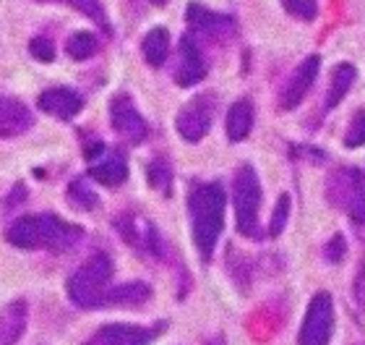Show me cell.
Segmentation results:
<instances>
[{"label": "cell", "mask_w": 365, "mask_h": 345, "mask_svg": "<svg viewBox=\"0 0 365 345\" xmlns=\"http://www.w3.org/2000/svg\"><path fill=\"white\" fill-rule=\"evenodd\" d=\"M225 204H227V194H225L220 181L196 184L188 194L193 244H196L204 261L212 259L217 241L222 236V228H225Z\"/></svg>", "instance_id": "1"}, {"label": "cell", "mask_w": 365, "mask_h": 345, "mask_svg": "<svg viewBox=\"0 0 365 345\" xmlns=\"http://www.w3.org/2000/svg\"><path fill=\"white\" fill-rule=\"evenodd\" d=\"M8 241L19 249H50V251H68L84 238V228L58 215H24L8 228Z\"/></svg>", "instance_id": "2"}, {"label": "cell", "mask_w": 365, "mask_h": 345, "mask_svg": "<svg viewBox=\"0 0 365 345\" xmlns=\"http://www.w3.org/2000/svg\"><path fill=\"white\" fill-rule=\"evenodd\" d=\"M110 280H113V259L102 251L94 254L71 275L68 299L81 309H97Z\"/></svg>", "instance_id": "3"}, {"label": "cell", "mask_w": 365, "mask_h": 345, "mask_svg": "<svg viewBox=\"0 0 365 345\" xmlns=\"http://www.w3.org/2000/svg\"><path fill=\"white\" fill-rule=\"evenodd\" d=\"M232 201H235V223L237 233L245 238H259V207H261V181L251 165L235 173L232 181Z\"/></svg>", "instance_id": "4"}, {"label": "cell", "mask_w": 365, "mask_h": 345, "mask_svg": "<svg viewBox=\"0 0 365 345\" xmlns=\"http://www.w3.org/2000/svg\"><path fill=\"white\" fill-rule=\"evenodd\" d=\"M327 196L344 209L355 225H365V173L358 168H339L327 181Z\"/></svg>", "instance_id": "5"}, {"label": "cell", "mask_w": 365, "mask_h": 345, "mask_svg": "<svg viewBox=\"0 0 365 345\" xmlns=\"http://www.w3.org/2000/svg\"><path fill=\"white\" fill-rule=\"evenodd\" d=\"M334 335V301L329 293H316L308 304L297 345H329Z\"/></svg>", "instance_id": "6"}, {"label": "cell", "mask_w": 365, "mask_h": 345, "mask_svg": "<svg viewBox=\"0 0 365 345\" xmlns=\"http://www.w3.org/2000/svg\"><path fill=\"white\" fill-rule=\"evenodd\" d=\"M214 113H217V97L214 94H196L193 100L185 105V108L178 113L175 129L185 141L196 144L209 134L214 121Z\"/></svg>", "instance_id": "7"}, {"label": "cell", "mask_w": 365, "mask_h": 345, "mask_svg": "<svg viewBox=\"0 0 365 345\" xmlns=\"http://www.w3.org/2000/svg\"><path fill=\"white\" fill-rule=\"evenodd\" d=\"M185 19H188L190 29L201 34L209 42H217V45H225L235 37V19L227 14H214L209 8H204L201 3H190L185 8Z\"/></svg>", "instance_id": "8"}, {"label": "cell", "mask_w": 365, "mask_h": 345, "mask_svg": "<svg viewBox=\"0 0 365 345\" xmlns=\"http://www.w3.org/2000/svg\"><path fill=\"white\" fill-rule=\"evenodd\" d=\"M110 121H113L115 134L128 141V144H141L149 134V126H146L144 115L138 113V108L133 105L128 94H118L110 102Z\"/></svg>", "instance_id": "9"}, {"label": "cell", "mask_w": 365, "mask_h": 345, "mask_svg": "<svg viewBox=\"0 0 365 345\" xmlns=\"http://www.w3.org/2000/svg\"><path fill=\"white\" fill-rule=\"evenodd\" d=\"M165 324L141 327V324H105L84 345H152Z\"/></svg>", "instance_id": "10"}, {"label": "cell", "mask_w": 365, "mask_h": 345, "mask_svg": "<svg viewBox=\"0 0 365 345\" xmlns=\"http://www.w3.org/2000/svg\"><path fill=\"white\" fill-rule=\"evenodd\" d=\"M319 69H321L319 55H308V58L297 66L295 74L289 76V81L284 84V89H282L279 110H295L297 105L305 100V94L311 92L313 81L319 76Z\"/></svg>", "instance_id": "11"}, {"label": "cell", "mask_w": 365, "mask_h": 345, "mask_svg": "<svg viewBox=\"0 0 365 345\" xmlns=\"http://www.w3.org/2000/svg\"><path fill=\"white\" fill-rule=\"evenodd\" d=\"M37 105L42 113L53 115V118H61V121H71L73 115H78L84 110V100L81 94H76L68 86H55V89H47L37 97Z\"/></svg>", "instance_id": "12"}, {"label": "cell", "mask_w": 365, "mask_h": 345, "mask_svg": "<svg viewBox=\"0 0 365 345\" xmlns=\"http://www.w3.org/2000/svg\"><path fill=\"white\" fill-rule=\"evenodd\" d=\"M206 76V61L201 55V47L190 34H182L180 39V66L175 71V81L180 86H193Z\"/></svg>", "instance_id": "13"}, {"label": "cell", "mask_w": 365, "mask_h": 345, "mask_svg": "<svg viewBox=\"0 0 365 345\" xmlns=\"http://www.w3.org/2000/svg\"><path fill=\"white\" fill-rule=\"evenodd\" d=\"M31 113L21 100L14 97H0V139L19 136L24 131L31 129Z\"/></svg>", "instance_id": "14"}, {"label": "cell", "mask_w": 365, "mask_h": 345, "mask_svg": "<svg viewBox=\"0 0 365 345\" xmlns=\"http://www.w3.org/2000/svg\"><path fill=\"white\" fill-rule=\"evenodd\" d=\"M118 230H120V236L125 238L130 246H136L141 251H152L160 256V236H157L154 225H149L146 220L123 217V220H118Z\"/></svg>", "instance_id": "15"}, {"label": "cell", "mask_w": 365, "mask_h": 345, "mask_svg": "<svg viewBox=\"0 0 365 345\" xmlns=\"http://www.w3.org/2000/svg\"><path fill=\"white\" fill-rule=\"evenodd\" d=\"M26 330V304L11 301L0 309V345H16Z\"/></svg>", "instance_id": "16"}, {"label": "cell", "mask_w": 365, "mask_h": 345, "mask_svg": "<svg viewBox=\"0 0 365 345\" xmlns=\"http://www.w3.org/2000/svg\"><path fill=\"white\" fill-rule=\"evenodd\" d=\"M152 299V288L146 283H125L120 288H113V291H105L99 306H141Z\"/></svg>", "instance_id": "17"}, {"label": "cell", "mask_w": 365, "mask_h": 345, "mask_svg": "<svg viewBox=\"0 0 365 345\" xmlns=\"http://www.w3.org/2000/svg\"><path fill=\"white\" fill-rule=\"evenodd\" d=\"M253 129V105L251 100H237L232 108L227 110V121H225V131H227L230 141H243L248 139Z\"/></svg>", "instance_id": "18"}, {"label": "cell", "mask_w": 365, "mask_h": 345, "mask_svg": "<svg viewBox=\"0 0 365 345\" xmlns=\"http://www.w3.org/2000/svg\"><path fill=\"white\" fill-rule=\"evenodd\" d=\"M105 160L94 162L89 168V176L94 181H99L102 186H120L125 178H128V165L123 160V154L115 152H105Z\"/></svg>", "instance_id": "19"}, {"label": "cell", "mask_w": 365, "mask_h": 345, "mask_svg": "<svg viewBox=\"0 0 365 345\" xmlns=\"http://www.w3.org/2000/svg\"><path fill=\"white\" fill-rule=\"evenodd\" d=\"M355 76H358V71L352 63H339L331 74V84H329V92H327V108L324 110H334L339 102L347 97L350 92V86L355 84Z\"/></svg>", "instance_id": "20"}, {"label": "cell", "mask_w": 365, "mask_h": 345, "mask_svg": "<svg viewBox=\"0 0 365 345\" xmlns=\"http://www.w3.org/2000/svg\"><path fill=\"white\" fill-rule=\"evenodd\" d=\"M141 53H144L146 63H149L152 69H160L162 63L168 61V55H170V34H168V29L157 26V29L149 31V34L144 37V42H141Z\"/></svg>", "instance_id": "21"}, {"label": "cell", "mask_w": 365, "mask_h": 345, "mask_svg": "<svg viewBox=\"0 0 365 345\" xmlns=\"http://www.w3.org/2000/svg\"><path fill=\"white\" fill-rule=\"evenodd\" d=\"M37 3H66V6H71L73 11H78V14L89 16L91 21H97L102 29L110 34L113 31V26H110V19H107L105 8H102V3L99 0H37Z\"/></svg>", "instance_id": "22"}, {"label": "cell", "mask_w": 365, "mask_h": 345, "mask_svg": "<svg viewBox=\"0 0 365 345\" xmlns=\"http://www.w3.org/2000/svg\"><path fill=\"white\" fill-rule=\"evenodd\" d=\"M66 50H68V55L73 61H86V58L99 53V39L91 31H76V34L68 37Z\"/></svg>", "instance_id": "23"}, {"label": "cell", "mask_w": 365, "mask_h": 345, "mask_svg": "<svg viewBox=\"0 0 365 345\" xmlns=\"http://www.w3.org/2000/svg\"><path fill=\"white\" fill-rule=\"evenodd\" d=\"M146 176L152 181L154 189H160L162 194H170V186H173V170L165 160H152L149 162V170Z\"/></svg>", "instance_id": "24"}, {"label": "cell", "mask_w": 365, "mask_h": 345, "mask_svg": "<svg viewBox=\"0 0 365 345\" xmlns=\"http://www.w3.org/2000/svg\"><path fill=\"white\" fill-rule=\"evenodd\" d=\"M68 199L81 209H94L97 207V201H99L97 194L91 191L84 181H73V184L68 186Z\"/></svg>", "instance_id": "25"}, {"label": "cell", "mask_w": 365, "mask_h": 345, "mask_svg": "<svg viewBox=\"0 0 365 345\" xmlns=\"http://www.w3.org/2000/svg\"><path fill=\"white\" fill-rule=\"evenodd\" d=\"M282 6L284 11L297 19H303V21H313L316 14H319V3L316 0H282Z\"/></svg>", "instance_id": "26"}, {"label": "cell", "mask_w": 365, "mask_h": 345, "mask_svg": "<svg viewBox=\"0 0 365 345\" xmlns=\"http://www.w3.org/2000/svg\"><path fill=\"white\" fill-rule=\"evenodd\" d=\"M289 220V196L287 194H282L279 201H277V207H274V215H272V223H269V236H282V230L287 225Z\"/></svg>", "instance_id": "27"}, {"label": "cell", "mask_w": 365, "mask_h": 345, "mask_svg": "<svg viewBox=\"0 0 365 345\" xmlns=\"http://www.w3.org/2000/svg\"><path fill=\"white\" fill-rule=\"evenodd\" d=\"M344 144L347 146H365V110H360V113L352 115L347 136H344Z\"/></svg>", "instance_id": "28"}, {"label": "cell", "mask_w": 365, "mask_h": 345, "mask_svg": "<svg viewBox=\"0 0 365 345\" xmlns=\"http://www.w3.org/2000/svg\"><path fill=\"white\" fill-rule=\"evenodd\" d=\"M29 53L42 63H53L55 61V45L47 37H34V39H31Z\"/></svg>", "instance_id": "29"}, {"label": "cell", "mask_w": 365, "mask_h": 345, "mask_svg": "<svg viewBox=\"0 0 365 345\" xmlns=\"http://www.w3.org/2000/svg\"><path fill=\"white\" fill-rule=\"evenodd\" d=\"M324 254H327V259H329V261H342V259H344V254H347V244H344V238L339 236V233H336V236L327 244Z\"/></svg>", "instance_id": "30"}, {"label": "cell", "mask_w": 365, "mask_h": 345, "mask_svg": "<svg viewBox=\"0 0 365 345\" xmlns=\"http://www.w3.org/2000/svg\"><path fill=\"white\" fill-rule=\"evenodd\" d=\"M355 301L360 304V309H365V259L360 261L358 277H355Z\"/></svg>", "instance_id": "31"}, {"label": "cell", "mask_w": 365, "mask_h": 345, "mask_svg": "<svg viewBox=\"0 0 365 345\" xmlns=\"http://www.w3.org/2000/svg\"><path fill=\"white\" fill-rule=\"evenodd\" d=\"M154 6H168V0H152Z\"/></svg>", "instance_id": "32"}, {"label": "cell", "mask_w": 365, "mask_h": 345, "mask_svg": "<svg viewBox=\"0 0 365 345\" xmlns=\"http://www.w3.org/2000/svg\"><path fill=\"white\" fill-rule=\"evenodd\" d=\"M209 345H222V343H220V340H214V343H209Z\"/></svg>", "instance_id": "33"}]
</instances>
